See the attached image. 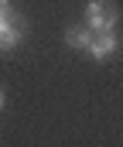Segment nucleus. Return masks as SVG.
I'll return each mask as SVG.
<instances>
[{
    "mask_svg": "<svg viewBox=\"0 0 123 147\" xmlns=\"http://www.w3.org/2000/svg\"><path fill=\"white\" fill-rule=\"evenodd\" d=\"M116 7L106 0H89L85 3V24L92 31H116Z\"/></svg>",
    "mask_w": 123,
    "mask_h": 147,
    "instance_id": "1",
    "label": "nucleus"
},
{
    "mask_svg": "<svg viewBox=\"0 0 123 147\" xmlns=\"http://www.w3.org/2000/svg\"><path fill=\"white\" fill-rule=\"evenodd\" d=\"M120 51V38H116V31H96V38H92V45H89V58H96V62H103V58H110V55H116Z\"/></svg>",
    "mask_w": 123,
    "mask_h": 147,
    "instance_id": "2",
    "label": "nucleus"
},
{
    "mask_svg": "<svg viewBox=\"0 0 123 147\" xmlns=\"http://www.w3.org/2000/svg\"><path fill=\"white\" fill-rule=\"evenodd\" d=\"M21 38H24V21L14 14L10 21H3V24H0V55H3V51H10V48H17V45H21Z\"/></svg>",
    "mask_w": 123,
    "mask_h": 147,
    "instance_id": "3",
    "label": "nucleus"
},
{
    "mask_svg": "<svg viewBox=\"0 0 123 147\" xmlns=\"http://www.w3.org/2000/svg\"><path fill=\"white\" fill-rule=\"evenodd\" d=\"M92 38H96V31H92L89 24H82V28H65V45L75 48V51H89Z\"/></svg>",
    "mask_w": 123,
    "mask_h": 147,
    "instance_id": "4",
    "label": "nucleus"
},
{
    "mask_svg": "<svg viewBox=\"0 0 123 147\" xmlns=\"http://www.w3.org/2000/svg\"><path fill=\"white\" fill-rule=\"evenodd\" d=\"M14 14H17V10H14V3H10V0H0V24H3V21H10Z\"/></svg>",
    "mask_w": 123,
    "mask_h": 147,
    "instance_id": "5",
    "label": "nucleus"
},
{
    "mask_svg": "<svg viewBox=\"0 0 123 147\" xmlns=\"http://www.w3.org/2000/svg\"><path fill=\"white\" fill-rule=\"evenodd\" d=\"M0 110H3V89H0Z\"/></svg>",
    "mask_w": 123,
    "mask_h": 147,
    "instance_id": "6",
    "label": "nucleus"
}]
</instances>
